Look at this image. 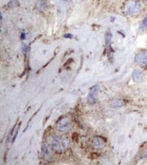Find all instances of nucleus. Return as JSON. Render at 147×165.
I'll list each match as a JSON object with an SVG mask.
<instances>
[{"label":"nucleus","instance_id":"obj_1","mask_svg":"<svg viewBox=\"0 0 147 165\" xmlns=\"http://www.w3.org/2000/svg\"><path fill=\"white\" fill-rule=\"evenodd\" d=\"M141 10V5L138 0H129L125 4L124 12L128 16L138 14Z\"/></svg>","mask_w":147,"mask_h":165},{"label":"nucleus","instance_id":"obj_2","mask_svg":"<svg viewBox=\"0 0 147 165\" xmlns=\"http://www.w3.org/2000/svg\"><path fill=\"white\" fill-rule=\"evenodd\" d=\"M71 128V122L67 117H64L57 122V129L60 133H67Z\"/></svg>","mask_w":147,"mask_h":165},{"label":"nucleus","instance_id":"obj_3","mask_svg":"<svg viewBox=\"0 0 147 165\" xmlns=\"http://www.w3.org/2000/svg\"><path fill=\"white\" fill-rule=\"evenodd\" d=\"M136 62L140 65L142 67H147V50L141 51L139 53H138L135 56Z\"/></svg>","mask_w":147,"mask_h":165},{"label":"nucleus","instance_id":"obj_4","mask_svg":"<svg viewBox=\"0 0 147 165\" xmlns=\"http://www.w3.org/2000/svg\"><path fill=\"white\" fill-rule=\"evenodd\" d=\"M99 86L94 85L90 89L89 95L88 96V102L90 104H94L97 101V95L99 91Z\"/></svg>","mask_w":147,"mask_h":165},{"label":"nucleus","instance_id":"obj_5","mask_svg":"<svg viewBox=\"0 0 147 165\" xmlns=\"http://www.w3.org/2000/svg\"><path fill=\"white\" fill-rule=\"evenodd\" d=\"M52 146L53 150L58 153H61L62 152V148H61V144L57 136L54 135L52 137Z\"/></svg>","mask_w":147,"mask_h":165},{"label":"nucleus","instance_id":"obj_6","mask_svg":"<svg viewBox=\"0 0 147 165\" xmlns=\"http://www.w3.org/2000/svg\"><path fill=\"white\" fill-rule=\"evenodd\" d=\"M104 141L100 137H96L94 138L92 142V146L95 149H102L104 146Z\"/></svg>","mask_w":147,"mask_h":165},{"label":"nucleus","instance_id":"obj_7","mask_svg":"<svg viewBox=\"0 0 147 165\" xmlns=\"http://www.w3.org/2000/svg\"><path fill=\"white\" fill-rule=\"evenodd\" d=\"M132 77H133V80L135 82H140L142 81V79H143L144 75L143 73H142L140 71H139V70H135L133 72Z\"/></svg>","mask_w":147,"mask_h":165},{"label":"nucleus","instance_id":"obj_8","mask_svg":"<svg viewBox=\"0 0 147 165\" xmlns=\"http://www.w3.org/2000/svg\"><path fill=\"white\" fill-rule=\"evenodd\" d=\"M125 102L124 100H120V99H117V100H113L111 102V106L113 108H121L124 106Z\"/></svg>","mask_w":147,"mask_h":165},{"label":"nucleus","instance_id":"obj_9","mask_svg":"<svg viewBox=\"0 0 147 165\" xmlns=\"http://www.w3.org/2000/svg\"><path fill=\"white\" fill-rule=\"evenodd\" d=\"M36 8L39 11H44L47 8V3L44 0H39L36 3Z\"/></svg>","mask_w":147,"mask_h":165},{"label":"nucleus","instance_id":"obj_10","mask_svg":"<svg viewBox=\"0 0 147 165\" xmlns=\"http://www.w3.org/2000/svg\"><path fill=\"white\" fill-rule=\"evenodd\" d=\"M111 38H112V35L111 33V32L109 31H107V33H106V46H107V49H109V50L111 49Z\"/></svg>","mask_w":147,"mask_h":165},{"label":"nucleus","instance_id":"obj_11","mask_svg":"<svg viewBox=\"0 0 147 165\" xmlns=\"http://www.w3.org/2000/svg\"><path fill=\"white\" fill-rule=\"evenodd\" d=\"M42 153H43V154L45 157L48 158L49 156H50V150H49V148H48L47 144H46V143L43 144L42 148Z\"/></svg>","mask_w":147,"mask_h":165},{"label":"nucleus","instance_id":"obj_12","mask_svg":"<svg viewBox=\"0 0 147 165\" xmlns=\"http://www.w3.org/2000/svg\"><path fill=\"white\" fill-rule=\"evenodd\" d=\"M61 144L64 148H67L69 146V140L67 138H64L62 139V142H61Z\"/></svg>","mask_w":147,"mask_h":165},{"label":"nucleus","instance_id":"obj_13","mask_svg":"<svg viewBox=\"0 0 147 165\" xmlns=\"http://www.w3.org/2000/svg\"><path fill=\"white\" fill-rule=\"evenodd\" d=\"M146 28H147V13H146L145 18L143 20V21H142V23L141 26H140V28L142 30L146 29Z\"/></svg>","mask_w":147,"mask_h":165},{"label":"nucleus","instance_id":"obj_14","mask_svg":"<svg viewBox=\"0 0 147 165\" xmlns=\"http://www.w3.org/2000/svg\"><path fill=\"white\" fill-rule=\"evenodd\" d=\"M18 129H16L14 138H13V139H12V142H14V141H15V139L16 138V136H17V135H18Z\"/></svg>","mask_w":147,"mask_h":165},{"label":"nucleus","instance_id":"obj_15","mask_svg":"<svg viewBox=\"0 0 147 165\" xmlns=\"http://www.w3.org/2000/svg\"><path fill=\"white\" fill-rule=\"evenodd\" d=\"M64 38H72V35L71 34H66V35H64Z\"/></svg>","mask_w":147,"mask_h":165},{"label":"nucleus","instance_id":"obj_16","mask_svg":"<svg viewBox=\"0 0 147 165\" xmlns=\"http://www.w3.org/2000/svg\"><path fill=\"white\" fill-rule=\"evenodd\" d=\"M21 38H22V39H24V38H25V35H24V33H22V35H21Z\"/></svg>","mask_w":147,"mask_h":165}]
</instances>
